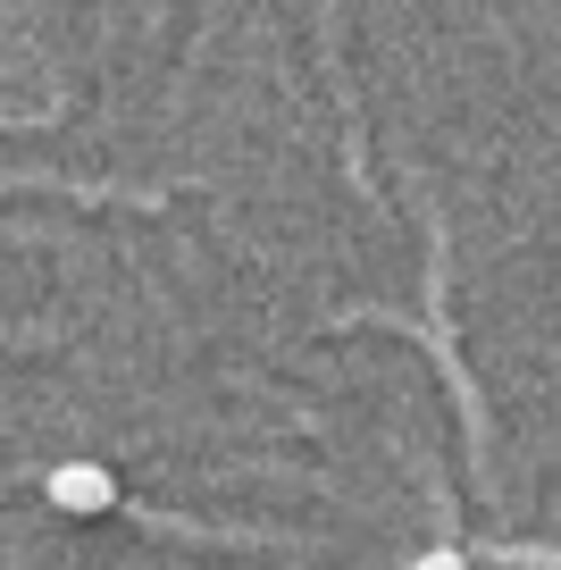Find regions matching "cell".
I'll return each instance as SVG.
<instances>
[{
  "label": "cell",
  "instance_id": "obj_1",
  "mask_svg": "<svg viewBox=\"0 0 561 570\" xmlns=\"http://www.w3.org/2000/svg\"><path fill=\"white\" fill-rule=\"evenodd\" d=\"M42 495H51V512L92 520V512H109V503H118V479H109L101 462H59L51 479H42Z\"/></svg>",
  "mask_w": 561,
  "mask_h": 570
},
{
  "label": "cell",
  "instance_id": "obj_2",
  "mask_svg": "<svg viewBox=\"0 0 561 570\" xmlns=\"http://www.w3.org/2000/svg\"><path fill=\"white\" fill-rule=\"evenodd\" d=\"M411 570H470V553H453V546H436V553H420Z\"/></svg>",
  "mask_w": 561,
  "mask_h": 570
}]
</instances>
